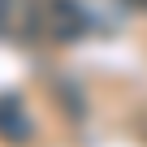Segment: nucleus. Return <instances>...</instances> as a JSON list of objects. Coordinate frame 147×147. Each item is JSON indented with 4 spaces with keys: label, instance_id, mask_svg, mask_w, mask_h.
<instances>
[{
    "label": "nucleus",
    "instance_id": "3",
    "mask_svg": "<svg viewBox=\"0 0 147 147\" xmlns=\"http://www.w3.org/2000/svg\"><path fill=\"white\" fill-rule=\"evenodd\" d=\"M125 5H130V9H143V13H147V0H125Z\"/></svg>",
    "mask_w": 147,
    "mask_h": 147
},
{
    "label": "nucleus",
    "instance_id": "1",
    "mask_svg": "<svg viewBox=\"0 0 147 147\" xmlns=\"http://www.w3.org/2000/svg\"><path fill=\"white\" fill-rule=\"evenodd\" d=\"M87 35V9L78 0H48L43 5V39L52 43H74Z\"/></svg>",
    "mask_w": 147,
    "mask_h": 147
},
{
    "label": "nucleus",
    "instance_id": "2",
    "mask_svg": "<svg viewBox=\"0 0 147 147\" xmlns=\"http://www.w3.org/2000/svg\"><path fill=\"white\" fill-rule=\"evenodd\" d=\"M35 138V121L26 113V100L13 91H0V143L9 147H26Z\"/></svg>",
    "mask_w": 147,
    "mask_h": 147
}]
</instances>
